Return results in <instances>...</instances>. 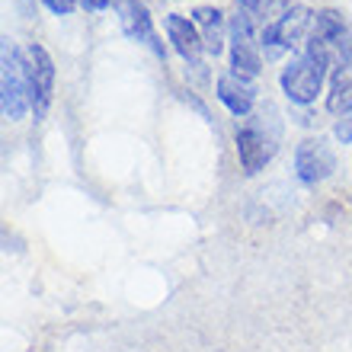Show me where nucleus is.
Returning a JSON list of instances; mask_svg holds the SVG:
<instances>
[{
	"mask_svg": "<svg viewBox=\"0 0 352 352\" xmlns=\"http://www.w3.org/2000/svg\"><path fill=\"white\" fill-rule=\"evenodd\" d=\"M278 141H282V119H278L276 106H260V109L247 116L243 125L237 129V160L247 176H256L269 160L276 157Z\"/></svg>",
	"mask_w": 352,
	"mask_h": 352,
	"instance_id": "1",
	"label": "nucleus"
},
{
	"mask_svg": "<svg viewBox=\"0 0 352 352\" xmlns=\"http://www.w3.org/2000/svg\"><path fill=\"white\" fill-rule=\"evenodd\" d=\"M327 67H333V65H330L324 55L305 48L301 55H295L285 67H282V77H278L282 93H285L295 106H311V102L317 100L320 87H324Z\"/></svg>",
	"mask_w": 352,
	"mask_h": 352,
	"instance_id": "2",
	"label": "nucleus"
},
{
	"mask_svg": "<svg viewBox=\"0 0 352 352\" xmlns=\"http://www.w3.org/2000/svg\"><path fill=\"white\" fill-rule=\"evenodd\" d=\"M23 65H26V93H29V109L36 112V122L45 119L48 106L55 100V61L45 52V45L23 48Z\"/></svg>",
	"mask_w": 352,
	"mask_h": 352,
	"instance_id": "3",
	"label": "nucleus"
},
{
	"mask_svg": "<svg viewBox=\"0 0 352 352\" xmlns=\"http://www.w3.org/2000/svg\"><path fill=\"white\" fill-rule=\"evenodd\" d=\"M228 45H231V71L234 74L247 77H260L263 71V48H260V36H256V23L247 13H234L228 23Z\"/></svg>",
	"mask_w": 352,
	"mask_h": 352,
	"instance_id": "4",
	"label": "nucleus"
},
{
	"mask_svg": "<svg viewBox=\"0 0 352 352\" xmlns=\"http://www.w3.org/2000/svg\"><path fill=\"white\" fill-rule=\"evenodd\" d=\"M311 23H314V13L298 3V7H288L276 23L263 26L260 29V48H263V55H266V61H276V58H282L285 52H292V48L301 42V36L307 32Z\"/></svg>",
	"mask_w": 352,
	"mask_h": 352,
	"instance_id": "5",
	"label": "nucleus"
},
{
	"mask_svg": "<svg viewBox=\"0 0 352 352\" xmlns=\"http://www.w3.org/2000/svg\"><path fill=\"white\" fill-rule=\"evenodd\" d=\"M305 48H311V52H317V55H324L327 61L336 67L352 52L346 19L340 16L336 10H320V13H314V23H311V32H307Z\"/></svg>",
	"mask_w": 352,
	"mask_h": 352,
	"instance_id": "6",
	"label": "nucleus"
},
{
	"mask_svg": "<svg viewBox=\"0 0 352 352\" xmlns=\"http://www.w3.org/2000/svg\"><path fill=\"white\" fill-rule=\"evenodd\" d=\"M3 71H0V93H3V116L10 122H19L29 109L26 93V65H23V48L13 42H3Z\"/></svg>",
	"mask_w": 352,
	"mask_h": 352,
	"instance_id": "7",
	"label": "nucleus"
},
{
	"mask_svg": "<svg viewBox=\"0 0 352 352\" xmlns=\"http://www.w3.org/2000/svg\"><path fill=\"white\" fill-rule=\"evenodd\" d=\"M112 7H116V13H119L122 32H125L131 42L151 48L160 61L167 58V48H164L157 29H154V19H151V10H148L144 0H112Z\"/></svg>",
	"mask_w": 352,
	"mask_h": 352,
	"instance_id": "8",
	"label": "nucleus"
},
{
	"mask_svg": "<svg viewBox=\"0 0 352 352\" xmlns=\"http://www.w3.org/2000/svg\"><path fill=\"white\" fill-rule=\"evenodd\" d=\"M336 170V154L327 138H305L295 151V173L305 186L324 183Z\"/></svg>",
	"mask_w": 352,
	"mask_h": 352,
	"instance_id": "9",
	"label": "nucleus"
},
{
	"mask_svg": "<svg viewBox=\"0 0 352 352\" xmlns=\"http://www.w3.org/2000/svg\"><path fill=\"white\" fill-rule=\"evenodd\" d=\"M164 29H167V38H170V45H173L176 55L183 58L192 71H202L205 67L202 65L205 42H202V36H199V29H195L192 19L179 16V13H170V16H164Z\"/></svg>",
	"mask_w": 352,
	"mask_h": 352,
	"instance_id": "10",
	"label": "nucleus"
},
{
	"mask_svg": "<svg viewBox=\"0 0 352 352\" xmlns=\"http://www.w3.org/2000/svg\"><path fill=\"white\" fill-rule=\"evenodd\" d=\"M214 90H218V100L228 106L231 116H237V119L253 116V106H256V87H253V80H247V77L228 71V74L218 77Z\"/></svg>",
	"mask_w": 352,
	"mask_h": 352,
	"instance_id": "11",
	"label": "nucleus"
},
{
	"mask_svg": "<svg viewBox=\"0 0 352 352\" xmlns=\"http://www.w3.org/2000/svg\"><path fill=\"white\" fill-rule=\"evenodd\" d=\"M192 23L199 29V36L205 42V52L208 55H221L224 42H228V23H224V13L218 7H195L192 10Z\"/></svg>",
	"mask_w": 352,
	"mask_h": 352,
	"instance_id": "12",
	"label": "nucleus"
},
{
	"mask_svg": "<svg viewBox=\"0 0 352 352\" xmlns=\"http://www.w3.org/2000/svg\"><path fill=\"white\" fill-rule=\"evenodd\" d=\"M327 109L333 116H352V52L333 67V80L327 93Z\"/></svg>",
	"mask_w": 352,
	"mask_h": 352,
	"instance_id": "13",
	"label": "nucleus"
},
{
	"mask_svg": "<svg viewBox=\"0 0 352 352\" xmlns=\"http://www.w3.org/2000/svg\"><path fill=\"white\" fill-rule=\"evenodd\" d=\"M237 10L256 23V26H269L285 13V0H237Z\"/></svg>",
	"mask_w": 352,
	"mask_h": 352,
	"instance_id": "14",
	"label": "nucleus"
},
{
	"mask_svg": "<svg viewBox=\"0 0 352 352\" xmlns=\"http://www.w3.org/2000/svg\"><path fill=\"white\" fill-rule=\"evenodd\" d=\"M55 16H67V13H74V7H77V0H42Z\"/></svg>",
	"mask_w": 352,
	"mask_h": 352,
	"instance_id": "15",
	"label": "nucleus"
},
{
	"mask_svg": "<svg viewBox=\"0 0 352 352\" xmlns=\"http://www.w3.org/2000/svg\"><path fill=\"white\" fill-rule=\"evenodd\" d=\"M10 3L19 10V16H23V19H32V16H36V0H10Z\"/></svg>",
	"mask_w": 352,
	"mask_h": 352,
	"instance_id": "16",
	"label": "nucleus"
},
{
	"mask_svg": "<svg viewBox=\"0 0 352 352\" xmlns=\"http://www.w3.org/2000/svg\"><path fill=\"white\" fill-rule=\"evenodd\" d=\"M336 138L343 141V144H349L352 141V116H346V119L336 125Z\"/></svg>",
	"mask_w": 352,
	"mask_h": 352,
	"instance_id": "17",
	"label": "nucleus"
},
{
	"mask_svg": "<svg viewBox=\"0 0 352 352\" xmlns=\"http://www.w3.org/2000/svg\"><path fill=\"white\" fill-rule=\"evenodd\" d=\"M80 3H84L87 10H106L112 3V0H80Z\"/></svg>",
	"mask_w": 352,
	"mask_h": 352,
	"instance_id": "18",
	"label": "nucleus"
}]
</instances>
